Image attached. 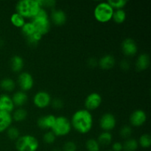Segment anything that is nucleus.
Listing matches in <instances>:
<instances>
[{
    "label": "nucleus",
    "instance_id": "18",
    "mask_svg": "<svg viewBox=\"0 0 151 151\" xmlns=\"http://www.w3.org/2000/svg\"><path fill=\"white\" fill-rule=\"evenodd\" d=\"M150 63V56L147 53H142L139 55L136 62V68L138 71L146 70L149 67Z\"/></svg>",
    "mask_w": 151,
    "mask_h": 151
},
{
    "label": "nucleus",
    "instance_id": "24",
    "mask_svg": "<svg viewBox=\"0 0 151 151\" xmlns=\"http://www.w3.org/2000/svg\"><path fill=\"white\" fill-rule=\"evenodd\" d=\"M126 17V13H125V11L123 9L116 10L115 11H114L113 16H112V20L116 24H122L125 22Z\"/></svg>",
    "mask_w": 151,
    "mask_h": 151
},
{
    "label": "nucleus",
    "instance_id": "10",
    "mask_svg": "<svg viewBox=\"0 0 151 151\" xmlns=\"http://www.w3.org/2000/svg\"><path fill=\"white\" fill-rule=\"evenodd\" d=\"M116 117L111 113L104 114L100 119V126L103 131L110 132L116 127Z\"/></svg>",
    "mask_w": 151,
    "mask_h": 151
},
{
    "label": "nucleus",
    "instance_id": "16",
    "mask_svg": "<svg viewBox=\"0 0 151 151\" xmlns=\"http://www.w3.org/2000/svg\"><path fill=\"white\" fill-rule=\"evenodd\" d=\"M115 63H116V59L112 55H106L103 56L98 61V65L100 67L104 70L112 69L114 66Z\"/></svg>",
    "mask_w": 151,
    "mask_h": 151
},
{
    "label": "nucleus",
    "instance_id": "32",
    "mask_svg": "<svg viewBox=\"0 0 151 151\" xmlns=\"http://www.w3.org/2000/svg\"><path fill=\"white\" fill-rule=\"evenodd\" d=\"M7 134L8 138L12 140H16L20 137V132L19 130L16 127H10L7 130Z\"/></svg>",
    "mask_w": 151,
    "mask_h": 151
},
{
    "label": "nucleus",
    "instance_id": "36",
    "mask_svg": "<svg viewBox=\"0 0 151 151\" xmlns=\"http://www.w3.org/2000/svg\"><path fill=\"white\" fill-rule=\"evenodd\" d=\"M50 104L52 105L53 109H57V110L61 109L63 107V100L60 98H55L54 100H52Z\"/></svg>",
    "mask_w": 151,
    "mask_h": 151
},
{
    "label": "nucleus",
    "instance_id": "6",
    "mask_svg": "<svg viewBox=\"0 0 151 151\" xmlns=\"http://www.w3.org/2000/svg\"><path fill=\"white\" fill-rule=\"evenodd\" d=\"M72 128L70 120L67 117L59 116L56 117L55 122L51 130L56 137H64L70 133Z\"/></svg>",
    "mask_w": 151,
    "mask_h": 151
},
{
    "label": "nucleus",
    "instance_id": "11",
    "mask_svg": "<svg viewBox=\"0 0 151 151\" xmlns=\"http://www.w3.org/2000/svg\"><path fill=\"white\" fill-rule=\"evenodd\" d=\"M130 123L134 127L142 126L147 121V114L144 110L137 109L131 113L129 118Z\"/></svg>",
    "mask_w": 151,
    "mask_h": 151
},
{
    "label": "nucleus",
    "instance_id": "4",
    "mask_svg": "<svg viewBox=\"0 0 151 151\" xmlns=\"http://www.w3.org/2000/svg\"><path fill=\"white\" fill-rule=\"evenodd\" d=\"M39 147L38 139L32 135L20 136L16 142L18 151H36Z\"/></svg>",
    "mask_w": 151,
    "mask_h": 151
},
{
    "label": "nucleus",
    "instance_id": "41",
    "mask_svg": "<svg viewBox=\"0 0 151 151\" xmlns=\"http://www.w3.org/2000/svg\"><path fill=\"white\" fill-rule=\"evenodd\" d=\"M3 45H4V41L0 38V48H1V47H2Z\"/></svg>",
    "mask_w": 151,
    "mask_h": 151
},
{
    "label": "nucleus",
    "instance_id": "3",
    "mask_svg": "<svg viewBox=\"0 0 151 151\" xmlns=\"http://www.w3.org/2000/svg\"><path fill=\"white\" fill-rule=\"evenodd\" d=\"M32 22L36 32L41 34V35H46L50 30V19H49L48 14L44 7H41L37 14L32 18Z\"/></svg>",
    "mask_w": 151,
    "mask_h": 151
},
{
    "label": "nucleus",
    "instance_id": "21",
    "mask_svg": "<svg viewBox=\"0 0 151 151\" xmlns=\"http://www.w3.org/2000/svg\"><path fill=\"white\" fill-rule=\"evenodd\" d=\"M113 137L112 134L108 131H103L99 135L97 142L100 146H108L111 143Z\"/></svg>",
    "mask_w": 151,
    "mask_h": 151
},
{
    "label": "nucleus",
    "instance_id": "29",
    "mask_svg": "<svg viewBox=\"0 0 151 151\" xmlns=\"http://www.w3.org/2000/svg\"><path fill=\"white\" fill-rule=\"evenodd\" d=\"M86 147L88 151H100V145L97 139H89L86 142Z\"/></svg>",
    "mask_w": 151,
    "mask_h": 151
},
{
    "label": "nucleus",
    "instance_id": "25",
    "mask_svg": "<svg viewBox=\"0 0 151 151\" xmlns=\"http://www.w3.org/2000/svg\"><path fill=\"white\" fill-rule=\"evenodd\" d=\"M0 86L6 91H12L15 89L16 83L11 78H4L0 82Z\"/></svg>",
    "mask_w": 151,
    "mask_h": 151
},
{
    "label": "nucleus",
    "instance_id": "38",
    "mask_svg": "<svg viewBox=\"0 0 151 151\" xmlns=\"http://www.w3.org/2000/svg\"><path fill=\"white\" fill-rule=\"evenodd\" d=\"M87 63H88V66L89 67L94 68L98 65V60L95 58H88Z\"/></svg>",
    "mask_w": 151,
    "mask_h": 151
},
{
    "label": "nucleus",
    "instance_id": "23",
    "mask_svg": "<svg viewBox=\"0 0 151 151\" xmlns=\"http://www.w3.org/2000/svg\"><path fill=\"white\" fill-rule=\"evenodd\" d=\"M27 117V111L24 109L19 108L13 111L12 119L16 122H22Z\"/></svg>",
    "mask_w": 151,
    "mask_h": 151
},
{
    "label": "nucleus",
    "instance_id": "27",
    "mask_svg": "<svg viewBox=\"0 0 151 151\" xmlns=\"http://www.w3.org/2000/svg\"><path fill=\"white\" fill-rule=\"evenodd\" d=\"M22 32L25 37H28L33 34L34 32H36L34 27L33 24L32 22H25L24 24L22 27Z\"/></svg>",
    "mask_w": 151,
    "mask_h": 151
},
{
    "label": "nucleus",
    "instance_id": "1",
    "mask_svg": "<svg viewBox=\"0 0 151 151\" xmlns=\"http://www.w3.org/2000/svg\"><path fill=\"white\" fill-rule=\"evenodd\" d=\"M71 125L76 131L82 134H87L93 127V116L86 109H80L72 115Z\"/></svg>",
    "mask_w": 151,
    "mask_h": 151
},
{
    "label": "nucleus",
    "instance_id": "28",
    "mask_svg": "<svg viewBox=\"0 0 151 151\" xmlns=\"http://www.w3.org/2000/svg\"><path fill=\"white\" fill-rule=\"evenodd\" d=\"M43 35H41V34L38 33V32H35L33 34H32L29 36L27 37L26 39L27 41V44L30 46H36L38 44L42 38Z\"/></svg>",
    "mask_w": 151,
    "mask_h": 151
},
{
    "label": "nucleus",
    "instance_id": "40",
    "mask_svg": "<svg viewBox=\"0 0 151 151\" xmlns=\"http://www.w3.org/2000/svg\"><path fill=\"white\" fill-rule=\"evenodd\" d=\"M123 150L122 144L119 142H116L112 145V150L113 151H122Z\"/></svg>",
    "mask_w": 151,
    "mask_h": 151
},
{
    "label": "nucleus",
    "instance_id": "2",
    "mask_svg": "<svg viewBox=\"0 0 151 151\" xmlns=\"http://www.w3.org/2000/svg\"><path fill=\"white\" fill-rule=\"evenodd\" d=\"M41 0H21L16 5V13L24 18H33L41 8Z\"/></svg>",
    "mask_w": 151,
    "mask_h": 151
},
{
    "label": "nucleus",
    "instance_id": "33",
    "mask_svg": "<svg viewBox=\"0 0 151 151\" xmlns=\"http://www.w3.org/2000/svg\"><path fill=\"white\" fill-rule=\"evenodd\" d=\"M133 130L131 126L129 125H124L123 127L120 128L119 130V135L121 137L124 139H129L131 136L132 135Z\"/></svg>",
    "mask_w": 151,
    "mask_h": 151
},
{
    "label": "nucleus",
    "instance_id": "22",
    "mask_svg": "<svg viewBox=\"0 0 151 151\" xmlns=\"http://www.w3.org/2000/svg\"><path fill=\"white\" fill-rule=\"evenodd\" d=\"M139 143L138 141L135 139L129 138L127 139L125 142L122 144L124 151H136L138 149Z\"/></svg>",
    "mask_w": 151,
    "mask_h": 151
},
{
    "label": "nucleus",
    "instance_id": "15",
    "mask_svg": "<svg viewBox=\"0 0 151 151\" xmlns=\"http://www.w3.org/2000/svg\"><path fill=\"white\" fill-rule=\"evenodd\" d=\"M15 106L12 98L7 94L0 96V111L10 113L14 110Z\"/></svg>",
    "mask_w": 151,
    "mask_h": 151
},
{
    "label": "nucleus",
    "instance_id": "37",
    "mask_svg": "<svg viewBox=\"0 0 151 151\" xmlns=\"http://www.w3.org/2000/svg\"><path fill=\"white\" fill-rule=\"evenodd\" d=\"M41 7H52L56 4V1L54 0H41Z\"/></svg>",
    "mask_w": 151,
    "mask_h": 151
},
{
    "label": "nucleus",
    "instance_id": "17",
    "mask_svg": "<svg viewBox=\"0 0 151 151\" xmlns=\"http://www.w3.org/2000/svg\"><path fill=\"white\" fill-rule=\"evenodd\" d=\"M13 119L10 113L0 111V133L4 132L10 127Z\"/></svg>",
    "mask_w": 151,
    "mask_h": 151
},
{
    "label": "nucleus",
    "instance_id": "20",
    "mask_svg": "<svg viewBox=\"0 0 151 151\" xmlns=\"http://www.w3.org/2000/svg\"><path fill=\"white\" fill-rule=\"evenodd\" d=\"M24 60L21 56L14 55L10 59V68L13 72H20L24 68Z\"/></svg>",
    "mask_w": 151,
    "mask_h": 151
},
{
    "label": "nucleus",
    "instance_id": "5",
    "mask_svg": "<svg viewBox=\"0 0 151 151\" xmlns=\"http://www.w3.org/2000/svg\"><path fill=\"white\" fill-rule=\"evenodd\" d=\"M114 10L106 2H100L94 10V16L97 21L101 23H106L112 19Z\"/></svg>",
    "mask_w": 151,
    "mask_h": 151
},
{
    "label": "nucleus",
    "instance_id": "13",
    "mask_svg": "<svg viewBox=\"0 0 151 151\" xmlns=\"http://www.w3.org/2000/svg\"><path fill=\"white\" fill-rule=\"evenodd\" d=\"M56 116L52 114L44 115L40 116L37 120V125L40 128L44 130H50L54 125Z\"/></svg>",
    "mask_w": 151,
    "mask_h": 151
},
{
    "label": "nucleus",
    "instance_id": "14",
    "mask_svg": "<svg viewBox=\"0 0 151 151\" xmlns=\"http://www.w3.org/2000/svg\"><path fill=\"white\" fill-rule=\"evenodd\" d=\"M51 19L52 22L58 26H61L63 25L66 22L67 16L66 13L63 10L60 9H55L53 10L51 13Z\"/></svg>",
    "mask_w": 151,
    "mask_h": 151
},
{
    "label": "nucleus",
    "instance_id": "9",
    "mask_svg": "<svg viewBox=\"0 0 151 151\" xmlns=\"http://www.w3.org/2000/svg\"><path fill=\"white\" fill-rule=\"evenodd\" d=\"M102 103V97L99 93L92 92L88 94L84 102L86 109L88 111L98 109Z\"/></svg>",
    "mask_w": 151,
    "mask_h": 151
},
{
    "label": "nucleus",
    "instance_id": "7",
    "mask_svg": "<svg viewBox=\"0 0 151 151\" xmlns=\"http://www.w3.org/2000/svg\"><path fill=\"white\" fill-rule=\"evenodd\" d=\"M50 94L45 91H38L33 97V103L38 109H45L51 103Z\"/></svg>",
    "mask_w": 151,
    "mask_h": 151
},
{
    "label": "nucleus",
    "instance_id": "12",
    "mask_svg": "<svg viewBox=\"0 0 151 151\" xmlns=\"http://www.w3.org/2000/svg\"><path fill=\"white\" fill-rule=\"evenodd\" d=\"M121 47H122V50L124 55L128 57L134 56L138 52V47H137V43L132 38H128L123 40Z\"/></svg>",
    "mask_w": 151,
    "mask_h": 151
},
{
    "label": "nucleus",
    "instance_id": "30",
    "mask_svg": "<svg viewBox=\"0 0 151 151\" xmlns=\"http://www.w3.org/2000/svg\"><path fill=\"white\" fill-rule=\"evenodd\" d=\"M139 144L143 148H148L151 145V137L149 134H144L140 137L139 139L138 142Z\"/></svg>",
    "mask_w": 151,
    "mask_h": 151
},
{
    "label": "nucleus",
    "instance_id": "19",
    "mask_svg": "<svg viewBox=\"0 0 151 151\" xmlns=\"http://www.w3.org/2000/svg\"><path fill=\"white\" fill-rule=\"evenodd\" d=\"M11 98L14 106H17V107L23 106L24 105L26 104L28 100L27 94L23 91H16V93H14V94H13Z\"/></svg>",
    "mask_w": 151,
    "mask_h": 151
},
{
    "label": "nucleus",
    "instance_id": "35",
    "mask_svg": "<svg viewBox=\"0 0 151 151\" xmlns=\"http://www.w3.org/2000/svg\"><path fill=\"white\" fill-rule=\"evenodd\" d=\"M77 145L72 141H68L63 145V151H76Z\"/></svg>",
    "mask_w": 151,
    "mask_h": 151
},
{
    "label": "nucleus",
    "instance_id": "39",
    "mask_svg": "<svg viewBox=\"0 0 151 151\" xmlns=\"http://www.w3.org/2000/svg\"><path fill=\"white\" fill-rule=\"evenodd\" d=\"M119 65H120L121 69L124 71H127L130 69V63L126 59H124V60H121L120 64Z\"/></svg>",
    "mask_w": 151,
    "mask_h": 151
},
{
    "label": "nucleus",
    "instance_id": "8",
    "mask_svg": "<svg viewBox=\"0 0 151 151\" xmlns=\"http://www.w3.org/2000/svg\"><path fill=\"white\" fill-rule=\"evenodd\" d=\"M18 83L23 91H27L32 89L34 86V79L29 72H22L18 78Z\"/></svg>",
    "mask_w": 151,
    "mask_h": 151
},
{
    "label": "nucleus",
    "instance_id": "31",
    "mask_svg": "<svg viewBox=\"0 0 151 151\" xmlns=\"http://www.w3.org/2000/svg\"><path fill=\"white\" fill-rule=\"evenodd\" d=\"M111 7L114 10H120V9H123V7L128 3V1L126 0H109L107 1Z\"/></svg>",
    "mask_w": 151,
    "mask_h": 151
},
{
    "label": "nucleus",
    "instance_id": "34",
    "mask_svg": "<svg viewBox=\"0 0 151 151\" xmlns=\"http://www.w3.org/2000/svg\"><path fill=\"white\" fill-rule=\"evenodd\" d=\"M55 139L56 136L55 135L54 133L52 131H47L43 136V140H44V142L49 145L53 144L55 142Z\"/></svg>",
    "mask_w": 151,
    "mask_h": 151
},
{
    "label": "nucleus",
    "instance_id": "26",
    "mask_svg": "<svg viewBox=\"0 0 151 151\" xmlns=\"http://www.w3.org/2000/svg\"><path fill=\"white\" fill-rule=\"evenodd\" d=\"M10 22H11L13 26L20 28H22V27L25 24L24 18L18 13H16V12L11 15V16H10Z\"/></svg>",
    "mask_w": 151,
    "mask_h": 151
},
{
    "label": "nucleus",
    "instance_id": "43",
    "mask_svg": "<svg viewBox=\"0 0 151 151\" xmlns=\"http://www.w3.org/2000/svg\"><path fill=\"white\" fill-rule=\"evenodd\" d=\"M108 151H113V150H108Z\"/></svg>",
    "mask_w": 151,
    "mask_h": 151
},
{
    "label": "nucleus",
    "instance_id": "42",
    "mask_svg": "<svg viewBox=\"0 0 151 151\" xmlns=\"http://www.w3.org/2000/svg\"><path fill=\"white\" fill-rule=\"evenodd\" d=\"M53 151H62V150H60V149H58V148H55Z\"/></svg>",
    "mask_w": 151,
    "mask_h": 151
}]
</instances>
